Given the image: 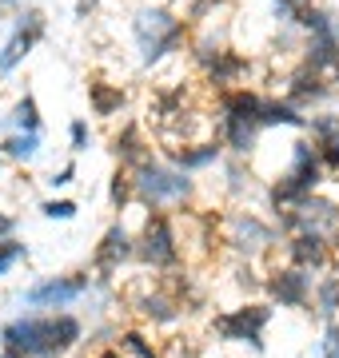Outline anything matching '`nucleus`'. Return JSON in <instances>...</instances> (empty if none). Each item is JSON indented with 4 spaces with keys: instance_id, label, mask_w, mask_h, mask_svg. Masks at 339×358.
I'll return each mask as SVG.
<instances>
[{
    "instance_id": "obj_34",
    "label": "nucleus",
    "mask_w": 339,
    "mask_h": 358,
    "mask_svg": "<svg viewBox=\"0 0 339 358\" xmlns=\"http://www.w3.org/2000/svg\"><path fill=\"white\" fill-rule=\"evenodd\" d=\"M92 8H96V0H76V20H88Z\"/></svg>"
},
{
    "instance_id": "obj_2",
    "label": "nucleus",
    "mask_w": 339,
    "mask_h": 358,
    "mask_svg": "<svg viewBox=\"0 0 339 358\" xmlns=\"http://www.w3.org/2000/svg\"><path fill=\"white\" fill-rule=\"evenodd\" d=\"M324 171L327 167H324V159H319V148H315V143H307V140L291 143V167L275 179L272 192H268L275 215H284L291 207H300L307 195H315V187L324 183Z\"/></svg>"
},
{
    "instance_id": "obj_39",
    "label": "nucleus",
    "mask_w": 339,
    "mask_h": 358,
    "mask_svg": "<svg viewBox=\"0 0 339 358\" xmlns=\"http://www.w3.org/2000/svg\"><path fill=\"white\" fill-rule=\"evenodd\" d=\"M0 155H4V152H0Z\"/></svg>"
},
{
    "instance_id": "obj_5",
    "label": "nucleus",
    "mask_w": 339,
    "mask_h": 358,
    "mask_svg": "<svg viewBox=\"0 0 339 358\" xmlns=\"http://www.w3.org/2000/svg\"><path fill=\"white\" fill-rule=\"evenodd\" d=\"M48 32V20L40 8H25V13L13 16V36L0 44V76H13L16 68L25 64V56L36 48Z\"/></svg>"
},
{
    "instance_id": "obj_6",
    "label": "nucleus",
    "mask_w": 339,
    "mask_h": 358,
    "mask_svg": "<svg viewBox=\"0 0 339 358\" xmlns=\"http://www.w3.org/2000/svg\"><path fill=\"white\" fill-rule=\"evenodd\" d=\"M272 319V307L263 303H248V307H235L228 315H216L212 334L223 343H248L251 350H263V327Z\"/></svg>"
},
{
    "instance_id": "obj_25",
    "label": "nucleus",
    "mask_w": 339,
    "mask_h": 358,
    "mask_svg": "<svg viewBox=\"0 0 339 358\" xmlns=\"http://www.w3.org/2000/svg\"><path fill=\"white\" fill-rule=\"evenodd\" d=\"M307 131H312V140H315V143L331 140V136H339V115H335V112L312 115V120H307Z\"/></svg>"
},
{
    "instance_id": "obj_1",
    "label": "nucleus",
    "mask_w": 339,
    "mask_h": 358,
    "mask_svg": "<svg viewBox=\"0 0 339 358\" xmlns=\"http://www.w3.org/2000/svg\"><path fill=\"white\" fill-rule=\"evenodd\" d=\"M80 334L84 327L72 315H28L8 322L0 338H4V350H20L28 358H64L80 343Z\"/></svg>"
},
{
    "instance_id": "obj_20",
    "label": "nucleus",
    "mask_w": 339,
    "mask_h": 358,
    "mask_svg": "<svg viewBox=\"0 0 339 358\" xmlns=\"http://www.w3.org/2000/svg\"><path fill=\"white\" fill-rule=\"evenodd\" d=\"M220 143L208 140V143H184V148H172V164L184 167V171H200V167H208L220 159Z\"/></svg>"
},
{
    "instance_id": "obj_35",
    "label": "nucleus",
    "mask_w": 339,
    "mask_h": 358,
    "mask_svg": "<svg viewBox=\"0 0 339 358\" xmlns=\"http://www.w3.org/2000/svg\"><path fill=\"white\" fill-rule=\"evenodd\" d=\"M4 358H28V355H20V350H4Z\"/></svg>"
},
{
    "instance_id": "obj_17",
    "label": "nucleus",
    "mask_w": 339,
    "mask_h": 358,
    "mask_svg": "<svg viewBox=\"0 0 339 358\" xmlns=\"http://www.w3.org/2000/svg\"><path fill=\"white\" fill-rule=\"evenodd\" d=\"M88 103H92V115H116L124 112L128 92L120 84H108V80H88Z\"/></svg>"
},
{
    "instance_id": "obj_8",
    "label": "nucleus",
    "mask_w": 339,
    "mask_h": 358,
    "mask_svg": "<svg viewBox=\"0 0 339 358\" xmlns=\"http://www.w3.org/2000/svg\"><path fill=\"white\" fill-rule=\"evenodd\" d=\"M136 255L148 263V267H172L180 259V247H176V231H172V219L168 215H148L144 223V235H140V247Z\"/></svg>"
},
{
    "instance_id": "obj_37",
    "label": "nucleus",
    "mask_w": 339,
    "mask_h": 358,
    "mask_svg": "<svg viewBox=\"0 0 339 358\" xmlns=\"http://www.w3.org/2000/svg\"><path fill=\"white\" fill-rule=\"evenodd\" d=\"M296 4H300V8H307V4H312V0H296Z\"/></svg>"
},
{
    "instance_id": "obj_11",
    "label": "nucleus",
    "mask_w": 339,
    "mask_h": 358,
    "mask_svg": "<svg viewBox=\"0 0 339 358\" xmlns=\"http://www.w3.org/2000/svg\"><path fill=\"white\" fill-rule=\"evenodd\" d=\"M228 227H232V243L240 247V251H263V247H272V227L263 223V219H256L251 211H235L232 219H228Z\"/></svg>"
},
{
    "instance_id": "obj_22",
    "label": "nucleus",
    "mask_w": 339,
    "mask_h": 358,
    "mask_svg": "<svg viewBox=\"0 0 339 358\" xmlns=\"http://www.w3.org/2000/svg\"><path fill=\"white\" fill-rule=\"evenodd\" d=\"M140 315L152 322H172L176 315H180V307H176V299L172 294H144L140 299Z\"/></svg>"
},
{
    "instance_id": "obj_10",
    "label": "nucleus",
    "mask_w": 339,
    "mask_h": 358,
    "mask_svg": "<svg viewBox=\"0 0 339 358\" xmlns=\"http://www.w3.org/2000/svg\"><path fill=\"white\" fill-rule=\"evenodd\" d=\"M268 294H272L279 307H307V299H312V275L303 267H279V271H272L268 275Z\"/></svg>"
},
{
    "instance_id": "obj_32",
    "label": "nucleus",
    "mask_w": 339,
    "mask_h": 358,
    "mask_svg": "<svg viewBox=\"0 0 339 358\" xmlns=\"http://www.w3.org/2000/svg\"><path fill=\"white\" fill-rule=\"evenodd\" d=\"M319 358H339V322L327 327L324 343H319Z\"/></svg>"
},
{
    "instance_id": "obj_15",
    "label": "nucleus",
    "mask_w": 339,
    "mask_h": 358,
    "mask_svg": "<svg viewBox=\"0 0 339 358\" xmlns=\"http://www.w3.org/2000/svg\"><path fill=\"white\" fill-rule=\"evenodd\" d=\"M220 112H223V120H248V124H260L263 96L251 92V88H228L220 96Z\"/></svg>"
},
{
    "instance_id": "obj_4",
    "label": "nucleus",
    "mask_w": 339,
    "mask_h": 358,
    "mask_svg": "<svg viewBox=\"0 0 339 358\" xmlns=\"http://www.w3.org/2000/svg\"><path fill=\"white\" fill-rule=\"evenodd\" d=\"M132 179H136V195H140L144 203H152V207L180 203V199H188L192 187H196L184 167H168V164H156V159L140 164L136 171H132Z\"/></svg>"
},
{
    "instance_id": "obj_12",
    "label": "nucleus",
    "mask_w": 339,
    "mask_h": 358,
    "mask_svg": "<svg viewBox=\"0 0 339 358\" xmlns=\"http://www.w3.org/2000/svg\"><path fill=\"white\" fill-rule=\"evenodd\" d=\"M327 255H331V247H327V235H319V231H300V235L287 239V259L303 271L324 267Z\"/></svg>"
},
{
    "instance_id": "obj_26",
    "label": "nucleus",
    "mask_w": 339,
    "mask_h": 358,
    "mask_svg": "<svg viewBox=\"0 0 339 358\" xmlns=\"http://www.w3.org/2000/svg\"><path fill=\"white\" fill-rule=\"evenodd\" d=\"M120 350L132 355V358H160L156 350H152V343H144L140 331H124V334H120Z\"/></svg>"
},
{
    "instance_id": "obj_29",
    "label": "nucleus",
    "mask_w": 339,
    "mask_h": 358,
    "mask_svg": "<svg viewBox=\"0 0 339 358\" xmlns=\"http://www.w3.org/2000/svg\"><path fill=\"white\" fill-rule=\"evenodd\" d=\"M315 148H319V159H324L327 171H339V136H331V140H324V143H315Z\"/></svg>"
},
{
    "instance_id": "obj_36",
    "label": "nucleus",
    "mask_w": 339,
    "mask_h": 358,
    "mask_svg": "<svg viewBox=\"0 0 339 358\" xmlns=\"http://www.w3.org/2000/svg\"><path fill=\"white\" fill-rule=\"evenodd\" d=\"M100 358H124V355H120V350H104Z\"/></svg>"
},
{
    "instance_id": "obj_27",
    "label": "nucleus",
    "mask_w": 339,
    "mask_h": 358,
    "mask_svg": "<svg viewBox=\"0 0 339 358\" xmlns=\"http://www.w3.org/2000/svg\"><path fill=\"white\" fill-rule=\"evenodd\" d=\"M25 255H28V247L20 239H0V275H8Z\"/></svg>"
},
{
    "instance_id": "obj_24",
    "label": "nucleus",
    "mask_w": 339,
    "mask_h": 358,
    "mask_svg": "<svg viewBox=\"0 0 339 358\" xmlns=\"http://www.w3.org/2000/svg\"><path fill=\"white\" fill-rule=\"evenodd\" d=\"M315 307H319L324 319H331V315L339 310V275H331V279H324L319 287H315Z\"/></svg>"
},
{
    "instance_id": "obj_40",
    "label": "nucleus",
    "mask_w": 339,
    "mask_h": 358,
    "mask_svg": "<svg viewBox=\"0 0 339 358\" xmlns=\"http://www.w3.org/2000/svg\"><path fill=\"white\" fill-rule=\"evenodd\" d=\"M0 358H4V355H0Z\"/></svg>"
},
{
    "instance_id": "obj_18",
    "label": "nucleus",
    "mask_w": 339,
    "mask_h": 358,
    "mask_svg": "<svg viewBox=\"0 0 339 358\" xmlns=\"http://www.w3.org/2000/svg\"><path fill=\"white\" fill-rule=\"evenodd\" d=\"M260 128H307V115L303 108L287 100H263V112H260Z\"/></svg>"
},
{
    "instance_id": "obj_19",
    "label": "nucleus",
    "mask_w": 339,
    "mask_h": 358,
    "mask_svg": "<svg viewBox=\"0 0 339 358\" xmlns=\"http://www.w3.org/2000/svg\"><path fill=\"white\" fill-rule=\"evenodd\" d=\"M260 124H248V120H223V148H232V155H251L256 143H260Z\"/></svg>"
},
{
    "instance_id": "obj_30",
    "label": "nucleus",
    "mask_w": 339,
    "mask_h": 358,
    "mask_svg": "<svg viewBox=\"0 0 339 358\" xmlns=\"http://www.w3.org/2000/svg\"><path fill=\"white\" fill-rule=\"evenodd\" d=\"M40 211H44L48 219H72L76 215V203H72V199H48Z\"/></svg>"
},
{
    "instance_id": "obj_21",
    "label": "nucleus",
    "mask_w": 339,
    "mask_h": 358,
    "mask_svg": "<svg viewBox=\"0 0 339 358\" xmlns=\"http://www.w3.org/2000/svg\"><path fill=\"white\" fill-rule=\"evenodd\" d=\"M0 152L16 159V164H32L40 155V131H13L8 140L0 143Z\"/></svg>"
},
{
    "instance_id": "obj_3",
    "label": "nucleus",
    "mask_w": 339,
    "mask_h": 358,
    "mask_svg": "<svg viewBox=\"0 0 339 358\" xmlns=\"http://www.w3.org/2000/svg\"><path fill=\"white\" fill-rule=\"evenodd\" d=\"M132 36H136V48H140V60L148 68L160 64L168 52H176L188 36V20H180L168 8H140L136 20H132Z\"/></svg>"
},
{
    "instance_id": "obj_38",
    "label": "nucleus",
    "mask_w": 339,
    "mask_h": 358,
    "mask_svg": "<svg viewBox=\"0 0 339 358\" xmlns=\"http://www.w3.org/2000/svg\"><path fill=\"white\" fill-rule=\"evenodd\" d=\"M335 275H339V259H335Z\"/></svg>"
},
{
    "instance_id": "obj_28",
    "label": "nucleus",
    "mask_w": 339,
    "mask_h": 358,
    "mask_svg": "<svg viewBox=\"0 0 339 358\" xmlns=\"http://www.w3.org/2000/svg\"><path fill=\"white\" fill-rule=\"evenodd\" d=\"M132 195H136V179H132V171H116V176H112V203L124 207Z\"/></svg>"
},
{
    "instance_id": "obj_23",
    "label": "nucleus",
    "mask_w": 339,
    "mask_h": 358,
    "mask_svg": "<svg viewBox=\"0 0 339 358\" xmlns=\"http://www.w3.org/2000/svg\"><path fill=\"white\" fill-rule=\"evenodd\" d=\"M8 124H13L16 131H40V108L32 96H20L13 108V115H8Z\"/></svg>"
},
{
    "instance_id": "obj_31",
    "label": "nucleus",
    "mask_w": 339,
    "mask_h": 358,
    "mask_svg": "<svg viewBox=\"0 0 339 358\" xmlns=\"http://www.w3.org/2000/svg\"><path fill=\"white\" fill-rule=\"evenodd\" d=\"M68 140H72V152H88V140H92V131L84 120H72V128H68Z\"/></svg>"
},
{
    "instance_id": "obj_7",
    "label": "nucleus",
    "mask_w": 339,
    "mask_h": 358,
    "mask_svg": "<svg viewBox=\"0 0 339 358\" xmlns=\"http://www.w3.org/2000/svg\"><path fill=\"white\" fill-rule=\"evenodd\" d=\"M279 227L284 231H319V235H335L339 231V207L331 199H319V195H307L300 207H291L279 215Z\"/></svg>"
},
{
    "instance_id": "obj_9",
    "label": "nucleus",
    "mask_w": 339,
    "mask_h": 358,
    "mask_svg": "<svg viewBox=\"0 0 339 358\" xmlns=\"http://www.w3.org/2000/svg\"><path fill=\"white\" fill-rule=\"evenodd\" d=\"M88 287H92L88 275H60V279L36 282L25 294V303L28 307H72L80 294H88Z\"/></svg>"
},
{
    "instance_id": "obj_13",
    "label": "nucleus",
    "mask_w": 339,
    "mask_h": 358,
    "mask_svg": "<svg viewBox=\"0 0 339 358\" xmlns=\"http://www.w3.org/2000/svg\"><path fill=\"white\" fill-rule=\"evenodd\" d=\"M327 76H319V72H312L307 64H300L291 76H287V100L296 103V108H307V103H319L327 100Z\"/></svg>"
},
{
    "instance_id": "obj_33",
    "label": "nucleus",
    "mask_w": 339,
    "mask_h": 358,
    "mask_svg": "<svg viewBox=\"0 0 339 358\" xmlns=\"http://www.w3.org/2000/svg\"><path fill=\"white\" fill-rule=\"evenodd\" d=\"M72 179H76V164H64L60 171H53V176H48V183H53V187H68Z\"/></svg>"
},
{
    "instance_id": "obj_14",
    "label": "nucleus",
    "mask_w": 339,
    "mask_h": 358,
    "mask_svg": "<svg viewBox=\"0 0 339 358\" xmlns=\"http://www.w3.org/2000/svg\"><path fill=\"white\" fill-rule=\"evenodd\" d=\"M132 255H136V247H132L128 231L116 223V227L104 231V239L96 247V271H100V275H112V271H120V263L132 259Z\"/></svg>"
},
{
    "instance_id": "obj_16",
    "label": "nucleus",
    "mask_w": 339,
    "mask_h": 358,
    "mask_svg": "<svg viewBox=\"0 0 339 358\" xmlns=\"http://www.w3.org/2000/svg\"><path fill=\"white\" fill-rule=\"evenodd\" d=\"M112 152H116V159H120L124 167H132V171L152 159V152H148V143H144V136H140V128H136V124H124V128L116 131Z\"/></svg>"
}]
</instances>
